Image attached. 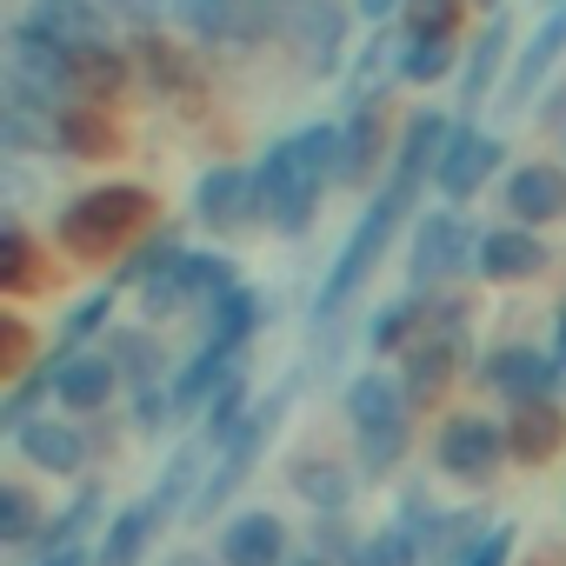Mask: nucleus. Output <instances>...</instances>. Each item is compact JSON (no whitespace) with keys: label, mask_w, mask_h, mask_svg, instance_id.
<instances>
[{"label":"nucleus","mask_w":566,"mask_h":566,"mask_svg":"<svg viewBox=\"0 0 566 566\" xmlns=\"http://www.w3.org/2000/svg\"><path fill=\"white\" fill-rule=\"evenodd\" d=\"M327 180H340V127H301L280 147H266V160L253 167L260 187V213L280 233H307Z\"/></svg>","instance_id":"nucleus-1"},{"label":"nucleus","mask_w":566,"mask_h":566,"mask_svg":"<svg viewBox=\"0 0 566 566\" xmlns=\"http://www.w3.org/2000/svg\"><path fill=\"white\" fill-rule=\"evenodd\" d=\"M147 193L140 187H94V193H81L67 213H61V247L67 253H81V260H107L140 220H147Z\"/></svg>","instance_id":"nucleus-2"},{"label":"nucleus","mask_w":566,"mask_h":566,"mask_svg":"<svg viewBox=\"0 0 566 566\" xmlns=\"http://www.w3.org/2000/svg\"><path fill=\"white\" fill-rule=\"evenodd\" d=\"M8 87L34 94L41 107H61V114L81 101V87H74V54L54 48V41H41L34 28H14V41H8Z\"/></svg>","instance_id":"nucleus-3"},{"label":"nucleus","mask_w":566,"mask_h":566,"mask_svg":"<svg viewBox=\"0 0 566 566\" xmlns=\"http://www.w3.org/2000/svg\"><path fill=\"white\" fill-rule=\"evenodd\" d=\"M400 213H407V200H394V193H380V200L367 207V220L354 227V240L340 247V260H334V273H327V287H321V314H340V307L354 301V287L374 273V260H380V247H387V233H394Z\"/></svg>","instance_id":"nucleus-4"},{"label":"nucleus","mask_w":566,"mask_h":566,"mask_svg":"<svg viewBox=\"0 0 566 566\" xmlns=\"http://www.w3.org/2000/svg\"><path fill=\"white\" fill-rule=\"evenodd\" d=\"M460 360H467V334H460V307H447V314L427 321V334L407 347V394H413V400L447 394V380L460 374Z\"/></svg>","instance_id":"nucleus-5"},{"label":"nucleus","mask_w":566,"mask_h":566,"mask_svg":"<svg viewBox=\"0 0 566 566\" xmlns=\"http://www.w3.org/2000/svg\"><path fill=\"white\" fill-rule=\"evenodd\" d=\"M273 420H280V400H266V407H253V413H240L233 420V433L220 440V467L200 480V493H193V513H213L233 486H240V473L253 467V453H260V440L273 433Z\"/></svg>","instance_id":"nucleus-6"},{"label":"nucleus","mask_w":566,"mask_h":566,"mask_svg":"<svg viewBox=\"0 0 566 566\" xmlns=\"http://www.w3.org/2000/svg\"><path fill=\"white\" fill-rule=\"evenodd\" d=\"M506 453H513V447H506V427H493V420H480V413H460V420H447V433H440V467H447L453 480H493Z\"/></svg>","instance_id":"nucleus-7"},{"label":"nucleus","mask_w":566,"mask_h":566,"mask_svg":"<svg viewBox=\"0 0 566 566\" xmlns=\"http://www.w3.org/2000/svg\"><path fill=\"white\" fill-rule=\"evenodd\" d=\"M493 160H500V140H493V134H480V127H453V134H447V147H440L433 180H440V193H447V200H467V193L493 174Z\"/></svg>","instance_id":"nucleus-8"},{"label":"nucleus","mask_w":566,"mask_h":566,"mask_svg":"<svg viewBox=\"0 0 566 566\" xmlns=\"http://www.w3.org/2000/svg\"><path fill=\"white\" fill-rule=\"evenodd\" d=\"M486 387H500L513 407H533V400H546V394H553V387H566V380H559L553 354H533V347H500V354L486 360Z\"/></svg>","instance_id":"nucleus-9"},{"label":"nucleus","mask_w":566,"mask_h":566,"mask_svg":"<svg viewBox=\"0 0 566 566\" xmlns=\"http://www.w3.org/2000/svg\"><path fill=\"white\" fill-rule=\"evenodd\" d=\"M21 28H34L41 41H54V48H67V54L101 48V8H94V0H34Z\"/></svg>","instance_id":"nucleus-10"},{"label":"nucleus","mask_w":566,"mask_h":566,"mask_svg":"<svg viewBox=\"0 0 566 566\" xmlns=\"http://www.w3.org/2000/svg\"><path fill=\"white\" fill-rule=\"evenodd\" d=\"M193 213H200L207 227H247V220L260 213V187H253V174H240V167H213V174L200 180V193H193Z\"/></svg>","instance_id":"nucleus-11"},{"label":"nucleus","mask_w":566,"mask_h":566,"mask_svg":"<svg viewBox=\"0 0 566 566\" xmlns=\"http://www.w3.org/2000/svg\"><path fill=\"white\" fill-rule=\"evenodd\" d=\"M506 213H520V220H559L566 213V174L559 167H546V160H526L513 180H506Z\"/></svg>","instance_id":"nucleus-12"},{"label":"nucleus","mask_w":566,"mask_h":566,"mask_svg":"<svg viewBox=\"0 0 566 566\" xmlns=\"http://www.w3.org/2000/svg\"><path fill=\"white\" fill-rule=\"evenodd\" d=\"M280 553H287V526H280L273 513H240L220 533V559L227 566H280Z\"/></svg>","instance_id":"nucleus-13"},{"label":"nucleus","mask_w":566,"mask_h":566,"mask_svg":"<svg viewBox=\"0 0 566 566\" xmlns=\"http://www.w3.org/2000/svg\"><path fill=\"white\" fill-rule=\"evenodd\" d=\"M473 260H480V273H486V280H526V273H539V266H546V247H539L526 227H500V233H480Z\"/></svg>","instance_id":"nucleus-14"},{"label":"nucleus","mask_w":566,"mask_h":566,"mask_svg":"<svg viewBox=\"0 0 566 566\" xmlns=\"http://www.w3.org/2000/svg\"><path fill=\"white\" fill-rule=\"evenodd\" d=\"M21 453L34 460V467H48V473H81L87 467V440H81V427H67V420H28L21 427Z\"/></svg>","instance_id":"nucleus-15"},{"label":"nucleus","mask_w":566,"mask_h":566,"mask_svg":"<svg viewBox=\"0 0 566 566\" xmlns=\"http://www.w3.org/2000/svg\"><path fill=\"white\" fill-rule=\"evenodd\" d=\"M460 253H467V227H460V213H427V220H420V240H413V280L427 287V280L453 273Z\"/></svg>","instance_id":"nucleus-16"},{"label":"nucleus","mask_w":566,"mask_h":566,"mask_svg":"<svg viewBox=\"0 0 566 566\" xmlns=\"http://www.w3.org/2000/svg\"><path fill=\"white\" fill-rule=\"evenodd\" d=\"M559 440H566V420H559L553 400H533V407H520V413L506 420V447H513V460H526V467L553 460Z\"/></svg>","instance_id":"nucleus-17"},{"label":"nucleus","mask_w":566,"mask_h":566,"mask_svg":"<svg viewBox=\"0 0 566 566\" xmlns=\"http://www.w3.org/2000/svg\"><path fill=\"white\" fill-rule=\"evenodd\" d=\"M114 380H120V367H114L107 354H67V360H61V387H54V394H61L74 413H94V407H107Z\"/></svg>","instance_id":"nucleus-18"},{"label":"nucleus","mask_w":566,"mask_h":566,"mask_svg":"<svg viewBox=\"0 0 566 566\" xmlns=\"http://www.w3.org/2000/svg\"><path fill=\"white\" fill-rule=\"evenodd\" d=\"M160 520H167L160 500H134V506L107 526V539H101V566H140V553H147V539H154Z\"/></svg>","instance_id":"nucleus-19"},{"label":"nucleus","mask_w":566,"mask_h":566,"mask_svg":"<svg viewBox=\"0 0 566 566\" xmlns=\"http://www.w3.org/2000/svg\"><path fill=\"white\" fill-rule=\"evenodd\" d=\"M374 154H380V120H374V107H360L340 127V180L347 187H367L374 180Z\"/></svg>","instance_id":"nucleus-20"},{"label":"nucleus","mask_w":566,"mask_h":566,"mask_svg":"<svg viewBox=\"0 0 566 566\" xmlns=\"http://www.w3.org/2000/svg\"><path fill=\"white\" fill-rule=\"evenodd\" d=\"M559 48H566V8H553V14H546V28L533 34V48L520 54V67H513V101H526V94L546 81V67H553V54H559Z\"/></svg>","instance_id":"nucleus-21"},{"label":"nucleus","mask_w":566,"mask_h":566,"mask_svg":"<svg viewBox=\"0 0 566 566\" xmlns=\"http://www.w3.org/2000/svg\"><path fill=\"white\" fill-rule=\"evenodd\" d=\"M120 81H127V61H120L107 41L74 54V87H81V101H114V94H120Z\"/></svg>","instance_id":"nucleus-22"},{"label":"nucleus","mask_w":566,"mask_h":566,"mask_svg":"<svg viewBox=\"0 0 566 566\" xmlns=\"http://www.w3.org/2000/svg\"><path fill=\"white\" fill-rule=\"evenodd\" d=\"M233 374H240V354H227V347H200V354H193V367L174 380V400H180V407H193V400H207L213 387H227Z\"/></svg>","instance_id":"nucleus-23"},{"label":"nucleus","mask_w":566,"mask_h":566,"mask_svg":"<svg viewBox=\"0 0 566 566\" xmlns=\"http://www.w3.org/2000/svg\"><path fill=\"white\" fill-rule=\"evenodd\" d=\"M347 413H354V427L407 420V413H400V387H394L387 374H360V380H354V394H347Z\"/></svg>","instance_id":"nucleus-24"},{"label":"nucleus","mask_w":566,"mask_h":566,"mask_svg":"<svg viewBox=\"0 0 566 566\" xmlns=\"http://www.w3.org/2000/svg\"><path fill=\"white\" fill-rule=\"evenodd\" d=\"M253 321H260V294L233 287V294L213 307V334H207V347H227V354H240V340L253 334Z\"/></svg>","instance_id":"nucleus-25"},{"label":"nucleus","mask_w":566,"mask_h":566,"mask_svg":"<svg viewBox=\"0 0 566 566\" xmlns=\"http://www.w3.org/2000/svg\"><path fill=\"white\" fill-rule=\"evenodd\" d=\"M453 34H413L407 41V54H400V81H440V74H453Z\"/></svg>","instance_id":"nucleus-26"},{"label":"nucleus","mask_w":566,"mask_h":566,"mask_svg":"<svg viewBox=\"0 0 566 566\" xmlns=\"http://www.w3.org/2000/svg\"><path fill=\"white\" fill-rule=\"evenodd\" d=\"M500 54H506V21H493V28L480 34V48L467 54V81H460V101H467V107H480V94L493 87V74H500Z\"/></svg>","instance_id":"nucleus-27"},{"label":"nucleus","mask_w":566,"mask_h":566,"mask_svg":"<svg viewBox=\"0 0 566 566\" xmlns=\"http://www.w3.org/2000/svg\"><path fill=\"white\" fill-rule=\"evenodd\" d=\"M61 147H74V154H107V147H114V127L101 120L94 101H74V107L61 114Z\"/></svg>","instance_id":"nucleus-28"},{"label":"nucleus","mask_w":566,"mask_h":566,"mask_svg":"<svg viewBox=\"0 0 566 566\" xmlns=\"http://www.w3.org/2000/svg\"><path fill=\"white\" fill-rule=\"evenodd\" d=\"M294 486H301L321 513H340V506H347V473H340L334 460H301V467H294Z\"/></svg>","instance_id":"nucleus-29"},{"label":"nucleus","mask_w":566,"mask_h":566,"mask_svg":"<svg viewBox=\"0 0 566 566\" xmlns=\"http://www.w3.org/2000/svg\"><path fill=\"white\" fill-rule=\"evenodd\" d=\"M400 453H407V420H387V427H360V467H367V473H387Z\"/></svg>","instance_id":"nucleus-30"},{"label":"nucleus","mask_w":566,"mask_h":566,"mask_svg":"<svg viewBox=\"0 0 566 566\" xmlns=\"http://www.w3.org/2000/svg\"><path fill=\"white\" fill-rule=\"evenodd\" d=\"M413 539H420V533H407V526H380V533L354 553V566H413Z\"/></svg>","instance_id":"nucleus-31"},{"label":"nucleus","mask_w":566,"mask_h":566,"mask_svg":"<svg viewBox=\"0 0 566 566\" xmlns=\"http://www.w3.org/2000/svg\"><path fill=\"white\" fill-rule=\"evenodd\" d=\"M334 48H340V14L307 8V67H334Z\"/></svg>","instance_id":"nucleus-32"},{"label":"nucleus","mask_w":566,"mask_h":566,"mask_svg":"<svg viewBox=\"0 0 566 566\" xmlns=\"http://www.w3.org/2000/svg\"><path fill=\"white\" fill-rule=\"evenodd\" d=\"M107 314H114V287L87 294V301H81V307H74L67 321H61V347H81V340H87V334H94V327H101Z\"/></svg>","instance_id":"nucleus-33"},{"label":"nucleus","mask_w":566,"mask_h":566,"mask_svg":"<svg viewBox=\"0 0 566 566\" xmlns=\"http://www.w3.org/2000/svg\"><path fill=\"white\" fill-rule=\"evenodd\" d=\"M193 467H200V447H180V453L167 460V480H160V493H154V500H160V513H174V506L187 500V486H200V480H193Z\"/></svg>","instance_id":"nucleus-34"},{"label":"nucleus","mask_w":566,"mask_h":566,"mask_svg":"<svg viewBox=\"0 0 566 566\" xmlns=\"http://www.w3.org/2000/svg\"><path fill=\"white\" fill-rule=\"evenodd\" d=\"M0 280H8V287H34V253H28V233L21 227L0 233Z\"/></svg>","instance_id":"nucleus-35"},{"label":"nucleus","mask_w":566,"mask_h":566,"mask_svg":"<svg viewBox=\"0 0 566 566\" xmlns=\"http://www.w3.org/2000/svg\"><path fill=\"white\" fill-rule=\"evenodd\" d=\"M460 0H407V28L413 34H453Z\"/></svg>","instance_id":"nucleus-36"},{"label":"nucleus","mask_w":566,"mask_h":566,"mask_svg":"<svg viewBox=\"0 0 566 566\" xmlns=\"http://www.w3.org/2000/svg\"><path fill=\"white\" fill-rule=\"evenodd\" d=\"M107 360H114V367H127L140 387H154V374H160V367H154V347H147L140 334H120V340L107 347Z\"/></svg>","instance_id":"nucleus-37"},{"label":"nucleus","mask_w":566,"mask_h":566,"mask_svg":"<svg viewBox=\"0 0 566 566\" xmlns=\"http://www.w3.org/2000/svg\"><path fill=\"white\" fill-rule=\"evenodd\" d=\"M34 533V500L21 486H0V539H28Z\"/></svg>","instance_id":"nucleus-38"},{"label":"nucleus","mask_w":566,"mask_h":566,"mask_svg":"<svg viewBox=\"0 0 566 566\" xmlns=\"http://www.w3.org/2000/svg\"><path fill=\"white\" fill-rule=\"evenodd\" d=\"M407 327H413V301H394L380 321H374V354H387V347H400L407 340Z\"/></svg>","instance_id":"nucleus-39"},{"label":"nucleus","mask_w":566,"mask_h":566,"mask_svg":"<svg viewBox=\"0 0 566 566\" xmlns=\"http://www.w3.org/2000/svg\"><path fill=\"white\" fill-rule=\"evenodd\" d=\"M140 54H147V74H154L160 87H187V67L174 61V48H167V41H147Z\"/></svg>","instance_id":"nucleus-40"},{"label":"nucleus","mask_w":566,"mask_h":566,"mask_svg":"<svg viewBox=\"0 0 566 566\" xmlns=\"http://www.w3.org/2000/svg\"><path fill=\"white\" fill-rule=\"evenodd\" d=\"M87 520H94V493H87V500H74V506L48 526V546H54V553H61V546H74V533H81Z\"/></svg>","instance_id":"nucleus-41"},{"label":"nucleus","mask_w":566,"mask_h":566,"mask_svg":"<svg viewBox=\"0 0 566 566\" xmlns=\"http://www.w3.org/2000/svg\"><path fill=\"white\" fill-rule=\"evenodd\" d=\"M506 553H513V526H486V539H480L460 566H506Z\"/></svg>","instance_id":"nucleus-42"},{"label":"nucleus","mask_w":566,"mask_h":566,"mask_svg":"<svg viewBox=\"0 0 566 566\" xmlns=\"http://www.w3.org/2000/svg\"><path fill=\"white\" fill-rule=\"evenodd\" d=\"M101 14H120V21H160L174 0H94Z\"/></svg>","instance_id":"nucleus-43"},{"label":"nucleus","mask_w":566,"mask_h":566,"mask_svg":"<svg viewBox=\"0 0 566 566\" xmlns=\"http://www.w3.org/2000/svg\"><path fill=\"white\" fill-rule=\"evenodd\" d=\"M21 360H28V327L8 321L0 327V374H21Z\"/></svg>","instance_id":"nucleus-44"},{"label":"nucleus","mask_w":566,"mask_h":566,"mask_svg":"<svg viewBox=\"0 0 566 566\" xmlns=\"http://www.w3.org/2000/svg\"><path fill=\"white\" fill-rule=\"evenodd\" d=\"M394 8H407V0H360V14H367V21H387Z\"/></svg>","instance_id":"nucleus-45"},{"label":"nucleus","mask_w":566,"mask_h":566,"mask_svg":"<svg viewBox=\"0 0 566 566\" xmlns=\"http://www.w3.org/2000/svg\"><path fill=\"white\" fill-rule=\"evenodd\" d=\"M41 566H87V553H81V546H61V553H48Z\"/></svg>","instance_id":"nucleus-46"},{"label":"nucleus","mask_w":566,"mask_h":566,"mask_svg":"<svg viewBox=\"0 0 566 566\" xmlns=\"http://www.w3.org/2000/svg\"><path fill=\"white\" fill-rule=\"evenodd\" d=\"M553 367H559V380H566V307H559V347H553Z\"/></svg>","instance_id":"nucleus-47"},{"label":"nucleus","mask_w":566,"mask_h":566,"mask_svg":"<svg viewBox=\"0 0 566 566\" xmlns=\"http://www.w3.org/2000/svg\"><path fill=\"white\" fill-rule=\"evenodd\" d=\"M167 566H207V559H193V553H180V559H167Z\"/></svg>","instance_id":"nucleus-48"},{"label":"nucleus","mask_w":566,"mask_h":566,"mask_svg":"<svg viewBox=\"0 0 566 566\" xmlns=\"http://www.w3.org/2000/svg\"><path fill=\"white\" fill-rule=\"evenodd\" d=\"M480 8H500V0H480Z\"/></svg>","instance_id":"nucleus-49"},{"label":"nucleus","mask_w":566,"mask_h":566,"mask_svg":"<svg viewBox=\"0 0 566 566\" xmlns=\"http://www.w3.org/2000/svg\"><path fill=\"white\" fill-rule=\"evenodd\" d=\"M301 566H321V559H301Z\"/></svg>","instance_id":"nucleus-50"},{"label":"nucleus","mask_w":566,"mask_h":566,"mask_svg":"<svg viewBox=\"0 0 566 566\" xmlns=\"http://www.w3.org/2000/svg\"><path fill=\"white\" fill-rule=\"evenodd\" d=\"M553 8H566V0H553Z\"/></svg>","instance_id":"nucleus-51"}]
</instances>
